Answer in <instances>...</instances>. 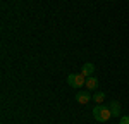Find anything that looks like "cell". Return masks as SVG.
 Here are the masks:
<instances>
[{
    "label": "cell",
    "instance_id": "obj_1",
    "mask_svg": "<svg viewBox=\"0 0 129 124\" xmlns=\"http://www.w3.org/2000/svg\"><path fill=\"white\" fill-rule=\"evenodd\" d=\"M93 117L98 121V122H107L110 117H112V112H110V107H105V105H96L93 109Z\"/></svg>",
    "mask_w": 129,
    "mask_h": 124
},
{
    "label": "cell",
    "instance_id": "obj_2",
    "mask_svg": "<svg viewBox=\"0 0 129 124\" xmlns=\"http://www.w3.org/2000/svg\"><path fill=\"white\" fill-rule=\"evenodd\" d=\"M67 84L72 88H81L86 84V76L84 74H69L67 76Z\"/></svg>",
    "mask_w": 129,
    "mask_h": 124
},
{
    "label": "cell",
    "instance_id": "obj_3",
    "mask_svg": "<svg viewBox=\"0 0 129 124\" xmlns=\"http://www.w3.org/2000/svg\"><path fill=\"white\" fill-rule=\"evenodd\" d=\"M91 97H93V95L89 91H78L76 93V102L81 103V105H86V103H89Z\"/></svg>",
    "mask_w": 129,
    "mask_h": 124
},
{
    "label": "cell",
    "instance_id": "obj_4",
    "mask_svg": "<svg viewBox=\"0 0 129 124\" xmlns=\"http://www.w3.org/2000/svg\"><path fill=\"white\" fill-rule=\"evenodd\" d=\"M93 72H95V64H93V62H86V64H83V67H81V74H84L86 78H89V76H93Z\"/></svg>",
    "mask_w": 129,
    "mask_h": 124
},
{
    "label": "cell",
    "instance_id": "obj_5",
    "mask_svg": "<svg viewBox=\"0 0 129 124\" xmlns=\"http://www.w3.org/2000/svg\"><path fill=\"white\" fill-rule=\"evenodd\" d=\"M109 107H110V112H112L114 117H119L120 115V103L117 102V100H112Z\"/></svg>",
    "mask_w": 129,
    "mask_h": 124
},
{
    "label": "cell",
    "instance_id": "obj_6",
    "mask_svg": "<svg viewBox=\"0 0 129 124\" xmlns=\"http://www.w3.org/2000/svg\"><path fill=\"white\" fill-rule=\"evenodd\" d=\"M96 86H98V79H96L95 76L86 78V88H88V90H96Z\"/></svg>",
    "mask_w": 129,
    "mask_h": 124
},
{
    "label": "cell",
    "instance_id": "obj_7",
    "mask_svg": "<svg viewBox=\"0 0 129 124\" xmlns=\"http://www.w3.org/2000/svg\"><path fill=\"white\" fill-rule=\"evenodd\" d=\"M91 98H93V102H96V103H102L103 100H105V93H103V91H95V93H93V97H91Z\"/></svg>",
    "mask_w": 129,
    "mask_h": 124
},
{
    "label": "cell",
    "instance_id": "obj_8",
    "mask_svg": "<svg viewBox=\"0 0 129 124\" xmlns=\"http://www.w3.org/2000/svg\"><path fill=\"white\" fill-rule=\"evenodd\" d=\"M120 124H129V115H124V117H120Z\"/></svg>",
    "mask_w": 129,
    "mask_h": 124
}]
</instances>
